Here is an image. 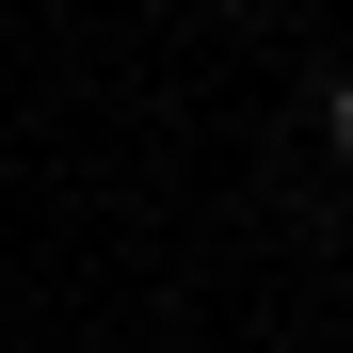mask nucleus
Segmentation results:
<instances>
[{
  "label": "nucleus",
  "instance_id": "nucleus-1",
  "mask_svg": "<svg viewBox=\"0 0 353 353\" xmlns=\"http://www.w3.org/2000/svg\"><path fill=\"white\" fill-rule=\"evenodd\" d=\"M337 161H353V81H337Z\"/></svg>",
  "mask_w": 353,
  "mask_h": 353
}]
</instances>
